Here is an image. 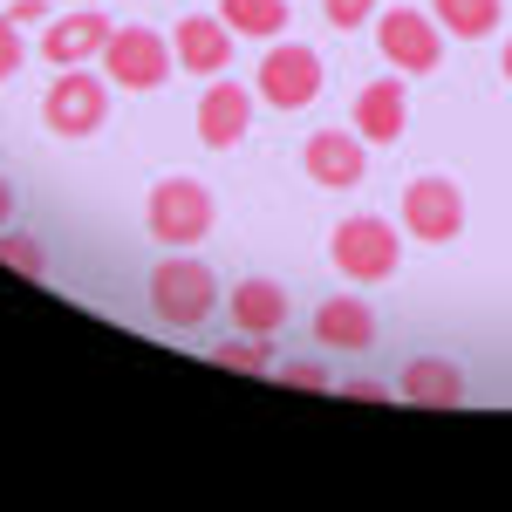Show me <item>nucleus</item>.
Masks as SVG:
<instances>
[{"mask_svg":"<svg viewBox=\"0 0 512 512\" xmlns=\"http://www.w3.org/2000/svg\"><path fill=\"white\" fill-rule=\"evenodd\" d=\"M144 294H151V315H158L164 328H185V335L219 315V280H212V267H205V260H192V253L158 260Z\"/></svg>","mask_w":512,"mask_h":512,"instance_id":"f257e3e1","label":"nucleus"},{"mask_svg":"<svg viewBox=\"0 0 512 512\" xmlns=\"http://www.w3.org/2000/svg\"><path fill=\"white\" fill-rule=\"evenodd\" d=\"M144 226H151V239H158V246L192 253L198 239L212 233V192H205V178H185V171L158 178V185H151V198H144Z\"/></svg>","mask_w":512,"mask_h":512,"instance_id":"f03ea898","label":"nucleus"},{"mask_svg":"<svg viewBox=\"0 0 512 512\" xmlns=\"http://www.w3.org/2000/svg\"><path fill=\"white\" fill-rule=\"evenodd\" d=\"M41 123H48L62 144L96 137V130L110 123V76H89V62H82V69H55L48 96H41Z\"/></svg>","mask_w":512,"mask_h":512,"instance_id":"7ed1b4c3","label":"nucleus"},{"mask_svg":"<svg viewBox=\"0 0 512 512\" xmlns=\"http://www.w3.org/2000/svg\"><path fill=\"white\" fill-rule=\"evenodd\" d=\"M328 260L342 267L349 280H390L396 260H403V239H396L390 219H376V212H349L335 233H328Z\"/></svg>","mask_w":512,"mask_h":512,"instance_id":"20e7f679","label":"nucleus"},{"mask_svg":"<svg viewBox=\"0 0 512 512\" xmlns=\"http://www.w3.org/2000/svg\"><path fill=\"white\" fill-rule=\"evenodd\" d=\"M376 48L396 76H431L444 62V28L424 7H376Z\"/></svg>","mask_w":512,"mask_h":512,"instance_id":"39448f33","label":"nucleus"},{"mask_svg":"<svg viewBox=\"0 0 512 512\" xmlns=\"http://www.w3.org/2000/svg\"><path fill=\"white\" fill-rule=\"evenodd\" d=\"M253 96L267 110H308L321 96V55L308 41H274L260 55V69H253Z\"/></svg>","mask_w":512,"mask_h":512,"instance_id":"423d86ee","label":"nucleus"},{"mask_svg":"<svg viewBox=\"0 0 512 512\" xmlns=\"http://www.w3.org/2000/svg\"><path fill=\"white\" fill-rule=\"evenodd\" d=\"M403 233L424 239V246H451V239L465 233V192H458V178H444V171L410 178L403 185Z\"/></svg>","mask_w":512,"mask_h":512,"instance_id":"0eeeda50","label":"nucleus"},{"mask_svg":"<svg viewBox=\"0 0 512 512\" xmlns=\"http://www.w3.org/2000/svg\"><path fill=\"white\" fill-rule=\"evenodd\" d=\"M103 76H110V89H130V96H144V89H158L164 76H171V41L158 35V28H117L110 35V48H103Z\"/></svg>","mask_w":512,"mask_h":512,"instance_id":"6e6552de","label":"nucleus"},{"mask_svg":"<svg viewBox=\"0 0 512 512\" xmlns=\"http://www.w3.org/2000/svg\"><path fill=\"white\" fill-rule=\"evenodd\" d=\"M301 171L315 178L321 192H355V185L369 178V144H362L355 130H315V137L301 144Z\"/></svg>","mask_w":512,"mask_h":512,"instance_id":"1a4fd4ad","label":"nucleus"},{"mask_svg":"<svg viewBox=\"0 0 512 512\" xmlns=\"http://www.w3.org/2000/svg\"><path fill=\"white\" fill-rule=\"evenodd\" d=\"M110 35H117V28H110L96 7H69V14H55V21H48V35H41V55H48L55 69H82V62H103Z\"/></svg>","mask_w":512,"mask_h":512,"instance_id":"9d476101","label":"nucleus"},{"mask_svg":"<svg viewBox=\"0 0 512 512\" xmlns=\"http://www.w3.org/2000/svg\"><path fill=\"white\" fill-rule=\"evenodd\" d=\"M253 103H260L253 89L212 76V89L198 96V144H205V151H233L239 137L253 130Z\"/></svg>","mask_w":512,"mask_h":512,"instance_id":"9b49d317","label":"nucleus"},{"mask_svg":"<svg viewBox=\"0 0 512 512\" xmlns=\"http://www.w3.org/2000/svg\"><path fill=\"white\" fill-rule=\"evenodd\" d=\"M171 62H178L185 76H219V69L233 62V28H226L219 14H185V21L171 28Z\"/></svg>","mask_w":512,"mask_h":512,"instance_id":"f8f14e48","label":"nucleus"},{"mask_svg":"<svg viewBox=\"0 0 512 512\" xmlns=\"http://www.w3.org/2000/svg\"><path fill=\"white\" fill-rule=\"evenodd\" d=\"M403 130H410V89L396 76L362 82V89H355V137H362V144H396Z\"/></svg>","mask_w":512,"mask_h":512,"instance_id":"ddd939ff","label":"nucleus"},{"mask_svg":"<svg viewBox=\"0 0 512 512\" xmlns=\"http://www.w3.org/2000/svg\"><path fill=\"white\" fill-rule=\"evenodd\" d=\"M315 342H321V349L362 355L369 342H376V308H369L362 294H328V301L315 308Z\"/></svg>","mask_w":512,"mask_h":512,"instance_id":"4468645a","label":"nucleus"},{"mask_svg":"<svg viewBox=\"0 0 512 512\" xmlns=\"http://www.w3.org/2000/svg\"><path fill=\"white\" fill-rule=\"evenodd\" d=\"M396 396L403 403H424V410H451V403H465V369L451 355H417V362H403Z\"/></svg>","mask_w":512,"mask_h":512,"instance_id":"2eb2a0df","label":"nucleus"},{"mask_svg":"<svg viewBox=\"0 0 512 512\" xmlns=\"http://www.w3.org/2000/svg\"><path fill=\"white\" fill-rule=\"evenodd\" d=\"M226 315H233V328H246V335H274L280 321L294 315V301H287V287L267 274L239 280L233 294H226Z\"/></svg>","mask_w":512,"mask_h":512,"instance_id":"dca6fc26","label":"nucleus"},{"mask_svg":"<svg viewBox=\"0 0 512 512\" xmlns=\"http://www.w3.org/2000/svg\"><path fill=\"white\" fill-rule=\"evenodd\" d=\"M219 21L239 41H274L287 35V0H219Z\"/></svg>","mask_w":512,"mask_h":512,"instance_id":"f3484780","label":"nucleus"},{"mask_svg":"<svg viewBox=\"0 0 512 512\" xmlns=\"http://www.w3.org/2000/svg\"><path fill=\"white\" fill-rule=\"evenodd\" d=\"M205 362H219V369H239V376H274V335H246L233 328L226 342H212Z\"/></svg>","mask_w":512,"mask_h":512,"instance_id":"a211bd4d","label":"nucleus"},{"mask_svg":"<svg viewBox=\"0 0 512 512\" xmlns=\"http://www.w3.org/2000/svg\"><path fill=\"white\" fill-rule=\"evenodd\" d=\"M499 7H506V0H431L437 28H444V35H458V41L492 35V28H499Z\"/></svg>","mask_w":512,"mask_h":512,"instance_id":"6ab92c4d","label":"nucleus"},{"mask_svg":"<svg viewBox=\"0 0 512 512\" xmlns=\"http://www.w3.org/2000/svg\"><path fill=\"white\" fill-rule=\"evenodd\" d=\"M0 267H14V274L41 280V274H48V253H41L35 233H0Z\"/></svg>","mask_w":512,"mask_h":512,"instance_id":"aec40b11","label":"nucleus"},{"mask_svg":"<svg viewBox=\"0 0 512 512\" xmlns=\"http://www.w3.org/2000/svg\"><path fill=\"white\" fill-rule=\"evenodd\" d=\"M274 383H287V390H335V376L321 362H274Z\"/></svg>","mask_w":512,"mask_h":512,"instance_id":"412c9836","label":"nucleus"},{"mask_svg":"<svg viewBox=\"0 0 512 512\" xmlns=\"http://www.w3.org/2000/svg\"><path fill=\"white\" fill-rule=\"evenodd\" d=\"M21 62H28L21 21H14V14H0V82H7V76H21Z\"/></svg>","mask_w":512,"mask_h":512,"instance_id":"4be33fe9","label":"nucleus"},{"mask_svg":"<svg viewBox=\"0 0 512 512\" xmlns=\"http://www.w3.org/2000/svg\"><path fill=\"white\" fill-rule=\"evenodd\" d=\"M321 14H328V28H362V21H376V0H321Z\"/></svg>","mask_w":512,"mask_h":512,"instance_id":"5701e85b","label":"nucleus"},{"mask_svg":"<svg viewBox=\"0 0 512 512\" xmlns=\"http://www.w3.org/2000/svg\"><path fill=\"white\" fill-rule=\"evenodd\" d=\"M7 14H14L21 28H35V21H48V0H7Z\"/></svg>","mask_w":512,"mask_h":512,"instance_id":"b1692460","label":"nucleus"},{"mask_svg":"<svg viewBox=\"0 0 512 512\" xmlns=\"http://www.w3.org/2000/svg\"><path fill=\"white\" fill-rule=\"evenodd\" d=\"M349 396H362V403H383V396H396L390 383H376V376H349Z\"/></svg>","mask_w":512,"mask_h":512,"instance_id":"393cba45","label":"nucleus"},{"mask_svg":"<svg viewBox=\"0 0 512 512\" xmlns=\"http://www.w3.org/2000/svg\"><path fill=\"white\" fill-rule=\"evenodd\" d=\"M7 219H14V185L0 178V233H7Z\"/></svg>","mask_w":512,"mask_h":512,"instance_id":"a878e982","label":"nucleus"},{"mask_svg":"<svg viewBox=\"0 0 512 512\" xmlns=\"http://www.w3.org/2000/svg\"><path fill=\"white\" fill-rule=\"evenodd\" d=\"M499 69H506V82H512V41H506V55H499Z\"/></svg>","mask_w":512,"mask_h":512,"instance_id":"bb28decb","label":"nucleus"},{"mask_svg":"<svg viewBox=\"0 0 512 512\" xmlns=\"http://www.w3.org/2000/svg\"><path fill=\"white\" fill-rule=\"evenodd\" d=\"M62 7H96V0H62Z\"/></svg>","mask_w":512,"mask_h":512,"instance_id":"cd10ccee","label":"nucleus"}]
</instances>
